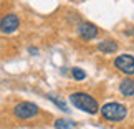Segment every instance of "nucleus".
I'll return each instance as SVG.
<instances>
[{
    "label": "nucleus",
    "mask_w": 134,
    "mask_h": 129,
    "mask_svg": "<svg viewBox=\"0 0 134 129\" xmlns=\"http://www.w3.org/2000/svg\"><path fill=\"white\" fill-rule=\"evenodd\" d=\"M70 101L76 109H81V111L88 113V114H96L99 111V106H98L96 99L93 96L86 94V93H73L70 96Z\"/></svg>",
    "instance_id": "obj_1"
},
{
    "label": "nucleus",
    "mask_w": 134,
    "mask_h": 129,
    "mask_svg": "<svg viewBox=\"0 0 134 129\" xmlns=\"http://www.w3.org/2000/svg\"><path fill=\"white\" fill-rule=\"evenodd\" d=\"M101 116L104 117L106 121L118 122V121H122L127 116V109L121 103H106V104L101 108Z\"/></svg>",
    "instance_id": "obj_2"
},
{
    "label": "nucleus",
    "mask_w": 134,
    "mask_h": 129,
    "mask_svg": "<svg viewBox=\"0 0 134 129\" xmlns=\"http://www.w3.org/2000/svg\"><path fill=\"white\" fill-rule=\"evenodd\" d=\"M13 114L18 119H30V117L38 114V106L33 104V103L23 101V103H20V104H17L13 108Z\"/></svg>",
    "instance_id": "obj_3"
},
{
    "label": "nucleus",
    "mask_w": 134,
    "mask_h": 129,
    "mask_svg": "<svg viewBox=\"0 0 134 129\" xmlns=\"http://www.w3.org/2000/svg\"><path fill=\"white\" fill-rule=\"evenodd\" d=\"M114 66L124 75H134V56L132 55H119L114 60Z\"/></svg>",
    "instance_id": "obj_4"
},
{
    "label": "nucleus",
    "mask_w": 134,
    "mask_h": 129,
    "mask_svg": "<svg viewBox=\"0 0 134 129\" xmlns=\"http://www.w3.org/2000/svg\"><path fill=\"white\" fill-rule=\"evenodd\" d=\"M18 25H20V20H18L17 15H13V13L5 15V17L0 20V30H2L3 33H13L15 30L18 28Z\"/></svg>",
    "instance_id": "obj_5"
},
{
    "label": "nucleus",
    "mask_w": 134,
    "mask_h": 129,
    "mask_svg": "<svg viewBox=\"0 0 134 129\" xmlns=\"http://www.w3.org/2000/svg\"><path fill=\"white\" fill-rule=\"evenodd\" d=\"M78 35L83 40H93L98 35V27L90 22H81L78 25Z\"/></svg>",
    "instance_id": "obj_6"
},
{
    "label": "nucleus",
    "mask_w": 134,
    "mask_h": 129,
    "mask_svg": "<svg viewBox=\"0 0 134 129\" xmlns=\"http://www.w3.org/2000/svg\"><path fill=\"white\" fill-rule=\"evenodd\" d=\"M119 91L122 96H134V80H122L119 85Z\"/></svg>",
    "instance_id": "obj_7"
},
{
    "label": "nucleus",
    "mask_w": 134,
    "mask_h": 129,
    "mask_svg": "<svg viewBox=\"0 0 134 129\" xmlns=\"http://www.w3.org/2000/svg\"><path fill=\"white\" fill-rule=\"evenodd\" d=\"M98 50L103 51V53H114L118 50V43L114 40H104V42H101L98 45Z\"/></svg>",
    "instance_id": "obj_8"
},
{
    "label": "nucleus",
    "mask_w": 134,
    "mask_h": 129,
    "mask_svg": "<svg viewBox=\"0 0 134 129\" xmlns=\"http://www.w3.org/2000/svg\"><path fill=\"white\" fill-rule=\"evenodd\" d=\"M76 127V122L68 121V119H56L55 121V129H73Z\"/></svg>",
    "instance_id": "obj_9"
},
{
    "label": "nucleus",
    "mask_w": 134,
    "mask_h": 129,
    "mask_svg": "<svg viewBox=\"0 0 134 129\" xmlns=\"http://www.w3.org/2000/svg\"><path fill=\"white\" fill-rule=\"evenodd\" d=\"M71 75H73V78L78 80V81H81V80L86 78V73L81 68H73V70H71Z\"/></svg>",
    "instance_id": "obj_10"
},
{
    "label": "nucleus",
    "mask_w": 134,
    "mask_h": 129,
    "mask_svg": "<svg viewBox=\"0 0 134 129\" xmlns=\"http://www.w3.org/2000/svg\"><path fill=\"white\" fill-rule=\"evenodd\" d=\"M50 99L53 101V103H55V104L58 106V108H61V109H63V111H68V108H66V104H65V103H61V101H58V99H55L53 96H50Z\"/></svg>",
    "instance_id": "obj_11"
},
{
    "label": "nucleus",
    "mask_w": 134,
    "mask_h": 129,
    "mask_svg": "<svg viewBox=\"0 0 134 129\" xmlns=\"http://www.w3.org/2000/svg\"><path fill=\"white\" fill-rule=\"evenodd\" d=\"M28 51H30V53H32V55H37V53H38V50H37V48H30Z\"/></svg>",
    "instance_id": "obj_12"
}]
</instances>
